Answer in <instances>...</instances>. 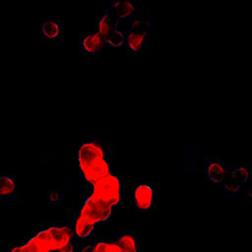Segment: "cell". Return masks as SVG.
Returning a JSON list of instances; mask_svg holds the SVG:
<instances>
[{
    "label": "cell",
    "instance_id": "cell-6",
    "mask_svg": "<svg viewBox=\"0 0 252 252\" xmlns=\"http://www.w3.org/2000/svg\"><path fill=\"white\" fill-rule=\"evenodd\" d=\"M117 23L118 20H115L104 12L96 23L95 32L105 41L107 46L119 47L126 41V35L118 31Z\"/></svg>",
    "mask_w": 252,
    "mask_h": 252
},
{
    "label": "cell",
    "instance_id": "cell-8",
    "mask_svg": "<svg viewBox=\"0 0 252 252\" xmlns=\"http://www.w3.org/2000/svg\"><path fill=\"white\" fill-rule=\"evenodd\" d=\"M141 8L140 5L129 0L114 1L107 5L104 13L108 14L115 20H128Z\"/></svg>",
    "mask_w": 252,
    "mask_h": 252
},
{
    "label": "cell",
    "instance_id": "cell-16",
    "mask_svg": "<svg viewBox=\"0 0 252 252\" xmlns=\"http://www.w3.org/2000/svg\"><path fill=\"white\" fill-rule=\"evenodd\" d=\"M71 223H72L75 237H78L80 239H84L90 236L96 226L95 224L82 219L79 215H76L72 219Z\"/></svg>",
    "mask_w": 252,
    "mask_h": 252
},
{
    "label": "cell",
    "instance_id": "cell-17",
    "mask_svg": "<svg viewBox=\"0 0 252 252\" xmlns=\"http://www.w3.org/2000/svg\"><path fill=\"white\" fill-rule=\"evenodd\" d=\"M123 252H140V245L136 235L130 231H123L114 237Z\"/></svg>",
    "mask_w": 252,
    "mask_h": 252
},
{
    "label": "cell",
    "instance_id": "cell-19",
    "mask_svg": "<svg viewBox=\"0 0 252 252\" xmlns=\"http://www.w3.org/2000/svg\"><path fill=\"white\" fill-rule=\"evenodd\" d=\"M9 252H28L24 244H15L9 247Z\"/></svg>",
    "mask_w": 252,
    "mask_h": 252
},
{
    "label": "cell",
    "instance_id": "cell-13",
    "mask_svg": "<svg viewBox=\"0 0 252 252\" xmlns=\"http://www.w3.org/2000/svg\"><path fill=\"white\" fill-rule=\"evenodd\" d=\"M19 195V183L11 175H0V197L8 202H15Z\"/></svg>",
    "mask_w": 252,
    "mask_h": 252
},
{
    "label": "cell",
    "instance_id": "cell-15",
    "mask_svg": "<svg viewBox=\"0 0 252 252\" xmlns=\"http://www.w3.org/2000/svg\"><path fill=\"white\" fill-rule=\"evenodd\" d=\"M40 32L45 39H56L62 32L60 22L52 17H46L41 21Z\"/></svg>",
    "mask_w": 252,
    "mask_h": 252
},
{
    "label": "cell",
    "instance_id": "cell-12",
    "mask_svg": "<svg viewBox=\"0 0 252 252\" xmlns=\"http://www.w3.org/2000/svg\"><path fill=\"white\" fill-rule=\"evenodd\" d=\"M79 252H123L114 237L97 239L94 242L83 244Z\"/></svg>",
    "mask_w": 252,
    "mask_h": 252
},
{
    "label": "cell",
    "instance_id": "cell-5",
    "mask_svg": "<svg viewBox=\"0 0 252 252\" xmlns=\"http://www.w3.org/2000/svg\"><path fill=\"white\" fill-rule=\"evenodd\" d=\"M115 211V207L101 203L89 195L83 202L78 215L82 219L96 225L100 222L108 220L113 216Z\"/></svg>",
    "mask_w": 252,
    "mask_h": 252
},
{
    "label": "cell",
    "instance_id": "cell-7",
    "mask_svg": "<svg viewBox=\"0 0 252 252\" xmlns=\"http://www.w3.org/2000/svg\"><path fill=\"white\" fill-rule=\"evenodd\" d=\"M134 205L137 211L147 212L151 210L155 202V192L148 183H140L134 189Z\"/></svg>",
    "mask_w": 252,
    "mask_h": 252
},
{
    "label": "cell",
    "instance_id": "cell-18",
    "mask_svg": "<svg viewBox=\"0 0 252 252\" xmlns=\"http://www.w3.org/2000/svg\"><path fill=\"white\" fill-rule=\"evenodd\" d=\"M62 200V193L59 190H50L48 192V201L49 203H59Z\"/></svg>",
    "mask_w": 252,
    "mask_h": 252
},
{
    "label": "cell",
    "instance_id": "cell-4",
    "mask_svg": "<svg viewBox=\"0 0 252 252\" xmlns=\"http://www.w3.org/2000/svg\"><path fill=\"white\" fill-rule=\"evenodd\" d=\"M54 252H76L72 223L57 222L44 228Z\"/></svg>",
    "mask_w": 252,
    "mask_h": 252
},
{
    "label": "cell",
    "instance_id": "cell-2",
    "mask_svg": "<svg viewBox=\"0 0 252 252\" xmlns=\"http://www.w3.org/2000/svg\"><path fill=\"white\" fill-rule=\"evenodd\" d=\"M252 173V162L244 165L228 168L218 160H211L207 163L206 174L216 184L220 185L228 198H232L239 189L246 183Z\"/></svg>",
    "mask_w": 252,
    "mask_h": 252
},
{
    "label": "cell",
    "instance_id": "cell-10",
    "mask_svg": "<svg viewBox=\"0 0 252 252\" xmlns=\"http://www.w3.org/2000/svg\"><path fill=\"white\" fill-rule=\"evenodd\" d=\"M150 38H151V35L146 32L129 30L126 35L125 44L127 48L133 53L143 54L147 52L149 48Z\"/></svg>",
    "mask_w": 252,
    "mask_h": 252
},
{
    "label": "cell",
    "instance_id": "cell-9",
    "mask_svg": "<svg viewBox=\"0 0 252 252\" xmlns=\"http://www.w3.org/2000/svg\"><path fill=\"white\" fill-rule=\"evenodd\" d=\"M129 30L139 31L146 32L150 35L154 32V23L150 12L144 8H140L135 14H133L129 19Z\"/></svg>",
    "mask_w": 252,
    "mask_h": 252
},
{
    "label": "cell",
    "instance_id": "cell-11",
    "mask_svg": "<svg viewBox=\"0 0 252 252\" xmlns=\"http://www.w3.org/2000/svg\"><path fill=\"white\" fill-rule=\"evenodd\" d=\"M81 47L85 53L96 55L104 52L107 48V44L96 32H91L82 35Z\"/></svg>",
    "mask_w": 252,
    "mask_h": 252
},
{
    "label": "cell",
    "instance_id": "cell-3",
    "mask_svg": "<svg viewBox=\"0 0 252 252\" xmlns=\"http://www.w3.org/2000/svg\"><path fill=\"white\" fill-rule=\"evenodd\" d=\"M90 196L94 199L117 207L122 203L124 198L123 183L120 176L114 171L106 175L101 180L97 181L90 190Z\"/></svg>",
    "mask_w": 252,
    "mask_h": 252
},
{
    "label": "cell",
    "instance_id": "cell-14",
    "mask_svg": "<svg viewBox=\"0 0 252 252\" xmlns=\"http://www.w3.org/2000/svg\"><path fill=\"white\" fill-rule=\"evenodd\" d=\"M24 245L28 252H54L44 229L36 232Z\"/></svg>",
    "mask_w": 252,
    "mask_h": 252
},
{
    "label": "cell",
    "instance_id": "cell-1",
    "mask_svg": "<svg viewBox=\"0 0 252 252\" xmlns=\"http://www.w3.org/2000/svg\"><path fill=\"white\" fill-rule=\"evenodd\" d=\"M116 151L109 138H94L82 143L76 155L80 173L89 190L113 172Z\"/></svg>",
    "mask_w": 252,
    "mask_h": 252
},
{
    "label": "cell",
    "instance_id": "cell-20",
    "mask_svg": "<svg viewBox=\"0 0 252 252\" xmlns=\"http://www.w3.org/2000/svg\"><path fill=\"white\" fill-rule=\"evenodd\" d=\"M247 195H248L250 198H252V185H250V186L248 187V189H247Z\"/></svg>",
    "mask_w": 252,
    "mask_h": 252
}]
</instances>
